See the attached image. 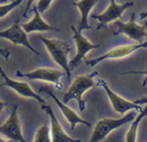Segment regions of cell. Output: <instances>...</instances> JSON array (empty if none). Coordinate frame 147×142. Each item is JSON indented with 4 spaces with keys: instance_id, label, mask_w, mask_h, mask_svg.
I'll return each mask as SVG.
<instances>
[{
    "instance_id": "cell-1",
    "label": "cell",
    "mask_w": 147,
    "mask_h": 142,
    "mask_svg": "<svg viewBox=\"0 0 147 142\" xmlns=\"http://www.w3.org/2000/svg\"><path fill=\"white\" fill-rule=\"evenodd\" d=\"M98 75V72H92L89 75L78 76L71 84L67 93L63 95V102L69 103L71 100H77L79 107L82 112L86 109V101L83 99V95L91 88H94L97 84L94 82V78Z\"/></svg>"
},
{
    "instance_id": "cell-2",
    "label": "cell",
    "mask_w": 147,
    "mask_h": 142,
    "mask_svg": "<svg viewBox=\"0 0 147 142\" xmlns=\"http://www.w3.org/2000/svg\"><path fill=\"white\" fill-rule=\"evenodd\" d=\"M40 41L45 45L51 57L53 60L57 65H59L63 72L67 74V80L71 79V69L69 66L67 57L71 51V45L67 41H61L57 39H45L43 37H39Z\"/></svg>"
},
{
    "instance_id": "cell-3",
    "label": "cell",
    "mask_w": 147,
    "mask_h": 142,
    "mask_svg": "<svg viewBox=\"0 0 147 142\" xmlns=\"http://www.w3.org/2000/svg\"><path fill=\"white\" fill-rule=\"evenodd\" d=\"M136 117L135 110H132V112L124 115V117L119 118V119H111V118H103L99 120L95 125V128L93 130L92 136L89 142H101L115 129H118L121 126L125 124L132 122Z\"/></svg>"
},
{
    "instance_id": "cell-4",
    "label": "cell",
    "mask_w": 147,
    "mask_h": 142,
    "mask_svg": "<svg viewBox=\"0 0 147 142\" xmlns=\"http://www.w3.org/2000/svg\"><path fill=\"white\" fill-rule=\"evenodd\" d=\"M0 134L9 140V142H26L22 134L21 123L18 117V105H14L8 118L0 126Z\"/></svg>"
},
{
    "instance_id": "cell-5",
    "label": "cell",
    "mask_w": 147,
    "mask_h": 142,
    "mask_svg": "<svg viewBox=\"0 0 147 142\" xmlns=\"http://www.w3.org/2000/svg\"><path fill=\"white\" fill-rule=\"evenodd\" d=\"M115 25L117 26V31L115 35H119L121 33L127 35L130 39L140 43L144 39H147V23L143 25L136 23V13L133 12L128 22H122L120 20H115Z\"/></svg>"
},
{
    "instance_id": "cell-6",
    "label": "cell",
    "mask_w": 147,
    "mask_h": 142,
    "mask_svg": "<svg viewBox=\"0 0 147 142\" xmlns=\"http://www.w3.org/2000/svg\"><path fill=\"white\" fill-rule=\"evenodd\" d=\"M147 47V41L140 43H135V45H123L116 47L109 51L108 53H104V55H100L98 57H95L92 60H86L85 63L90 67H95L98 64L102 63V62L106 61V60H117V59H122V57H126L128 55H132L136 51L140 49H146Z\"/></svg>"
},
{
    "instance_id": "cell-7",
    "label": "cell",
    "mask_w": 147,
    "mask_h": 142,
    "mask_svg": "<svg viewBox=\"0 0 147 142\" xmlns=\"http://www.w3.org/2000/svg\"><path fill=\"white\" fill-rule=\"evenodd\" d=\"M133 5H134V2H126L124 4H118L116 2V0H110V4L104 12L101 13V14L92 15L93 18L97 19L99 21L97 29L98 30L102 29L103 27H106L108 23L120 18L124 13V11L128 9L129 7H132Z\"/></svg>"
},
{
    "instance_id": "cell-8",
    "label": "cell",
    "mask_w": 147,
    "mask_h": 142,
    "mask_svg": "<svg viewBox=\"0 0 147 142\" xmlns=\"http://www.w3.org/2000/svg\"><path fill=\"white\" fill-rule=\"evenodd\" d=\"M16 76L18 78H26V79L31 80V81L38 80V81L49 82V83L55 84L59 89L63 88V85L61 83V78L63 76V72L51 69V68H38V69H35L34 71L25 74H22L21 72L17 71Z\"/></svg>"
},
{
    "instance_id": "cell-9",
    "label": "cell",
    "mask_w": 147,
    "mask_h": 142,
    "mask_svg": "<svg viewBox=\"0 0 147 142\" xmlns=\"http://www.w3.org/2000/svg\"><path fill=\"white\" fill-rule=\"evenodd\" d=\"M0 75H1V77L4 80V82H3L2 84H0V87H8V88H10L11 90L16 92L21 97L34 99V100H36L39 104H41V105L47 104L45 100L43 99V98H41L36 92L33 91L32 88H31L26 82L15 81V80L9 78L8 76L5 74V72L3 71V69L1 67H0Z\"/></svg>"
},
{
    "instance_id": "cell-10",
    "label": "cell",
    "mask_w": 147,
    "mask_h": 142,
    "mask_svg": "<svg viewBox=\"0 0 147 142\" xmlns=\"http://www.w3.org/2000/svg\"><path fill=\"white\" fill-rule=\"evenodd\" d=\"M0 37L7 39L10 43H12L14 45H22V47L28 49L29 51H32L33 53H35L37 55H40L39 51H37L30 45V43L28 41V37H27V33L23 30V28L19 24L18 21H15L10 27L0 31Z\"/></svg>"
},
{
    "instance_id": "cell-11",
    "label": "cell",
    "mask_w": 147,
    "mask_h": 142,
    "mask_svg": "<svg viewBox=\"0 0 147 142\" xmlns=\"http://www.w3.org/2000/svg\"><path fill=\"white\" fill-rule=\"evenodd\" d=\"M71 30L74 31V41H75V43H76L77 47V53L75 55L73 60L71 62H69V66L71 71H73L74 69H76L79 66V64L85 59L86 55L89 53L90 51L95 49H98L100 47L99 45H94L91 41H89L84 35L82 34L81 31H79L78 29L75 28V26H71Z\"/></svg>"
},
{
    "instance_id": "cell-12",
    "label": "cell",
    "mask_w": 147,
    "mask_h": 142,
    "mask_svg": "<svg viewBox=\"0 0 147 142\" xmlns=\"http://www.w3.org/2000/svg\"><path fill=\"white\" fill-rule=\"evenodd\" d=\"M97 86H100L103 89L105 90L107 96H108L109 100L111 102V105H112L113 109L117 112V113L125 114L126 112L130 111V110H137V111H140L141 107L140 105H137L134 102H130L128 100L124 99L121 96H119L118 94H116L115 92H113L110 89V87L108 86V84L104 81V80H98L97 82Z\"/></svg>"
},
{
    "instance_id": "cell-13",
    "label": "cell",
    "mask_w": 147,
    "mask_h": 142,
    "mask_svg": "<svg viewBox=\"0 0 147 142\" xmlns=\"http://www.w3.org/2000/svg\"><path fill=\"white\" fill-rule=\"evenodd\" d=\"M39 92H45V93H47L49 96H51V99H53V101L55 102V104H57V105L59 106V109H61L63 115L65 116V118L69 121V123L71 124V130L75 129V127H76L77 124H84V125L88 126V127H91V126H92V124L89 123V122L86 121V120H84L83 118H81L80 116L76 113V112L74 111V110H71L69 107H67L63 102L59 101V99L55 95V93L51 91V88L41 87L40 89H39Z\"/></svg>"
},
{
    "instance_id": "cell-14",
    "label": "cell",
    "mask_w": 147,
    "mask_h": 142,
    "mask_svg": "<svg viewBox=\"0 0 147 142\" xmlns=\"http://www.w3.org/2000/svg\"><path fill=\"white\" fill-rule=\"evenodd\" d=\"M41 109L45 110L47 114L51 118V142H82L81 139H74L69 136L63 129L61 123L57 120V116L55 115L53 109L47 104L41 105Z\"/></svg>"
},
{
    "instance_id": "cell-15",
    "label": "cell",
    "mask_w": 147,
    "mask_h": 142,
    "mask_svg": "<svg viewBox=\"0 0 147 142\" xmlns=\"http://www.w3.org/2000/svg\"><path fill=\"white\" fill-rule=\"evenodd\" d=\"M32 11H33V17L28 22L23 23L22 26H21L26 33L41 32V31H49V30L59 31V28L49 24L47 21L43 20L40 13H39V11L37 10V8L35 6L32 8Z\"/></svg>"
},
{
    "instance_id": "cell-16",
    "label": "cell",
    "mask_w": 147,
    "mask_h": 142,
    "mask_svg": "<svg viewBox=\"0 0 147 142\" xmlns=\"http://www.w3.org/2000/svg\"><path fill=\"white\" fill-rule=\"evenodd\" d=\"M98 3V0H80L78 2H74L73 4L80 10L81 17L80 21H79L78 25V30L82 32L83 30L86 29H90L91 25L89 24V15L95 5Z\"/></svg>"
},
{
    "instance_id": "cell-17",
    "label": "cell",
    "mask_w": 147,
    "mask_h": 142,
    "mask_svg": "<svg viewBox=\"0 0 147 142\" xmlns=\"http://www.w3.org/2000/svg\"><path fill=\"white\" fill-rule=\"evenodd\" d=\"M139 112H140L139 115H137L136 117H135V119L132 121V124H131L128 132L126 133V136H125L126 142H136L138 126H139V124H140L141 120L147 116V106L145 108H143V109H141Z\"/></svg>"
},
{
    "instance_id": "cell-18",
    "label": "cell",
    "mask_w": 147,
    "mask_h": 142,
    "mask_svg": "<svg viewBox=\"0 0 147 142\" xmlns=\"http://www.w3.org/2000/svg\"><path fill=\"white\" fill-rule=\"evenodd\" d=\"M33 142H51L47 122H45V123L36 131Z\"/></svg>"
},
{
    "instance_id": "cell-19",
    "label": "cell",
    "mask_w": 147,
    "mask_h": 142,
    "mask_svg": "<svg viewBox=\"0 0 147 142\" xmlns=\"http://www.w3.org/2000/svg\"><path fill=\"white\" fill-rule=\"evenodd\" d=\"M21 2H22V0H13L12 2L10 3L0 5V19L5 17L7 14H9L13 9H15L17 6H19L21 4Z\"/></svg>"
},
{
    "instance_id": "cell-20",
    "label": "cell",
    "mask_w": 147,
    "mask_h": 142,
    "mask_svg": "<svg viewBox=\"0 0 147 142\" xmlns=\"http://www.w3.org/2000/svg\"><path fill=\"white\" fill-rule=\"evenodd\" d=\"M53 0H38L37 5L35 7L37 8V10L39 11V13H43L51 7V4L53 3Z\"/></svg>"
},
{
    "instance_id": "cell-21",
    "label": "cell",
    "mask_w": 147,
    "mask_h": 142,
    "mask_svg": "<svg viewBox=\"0 0 147 142\" xmlns=\"http://www.w3.org/2000/svg\"><path fill=\"white\" fill-rule=\"evenodd\" d=\"M132 74H136V75H144L145 79L143 80L142 87H146L147 86V70L145 71H129V72H124L121 75H132Z\"/></svg>"
},
{
    "instance_id": "cell-22",
    "label": "cell",
    "mask_w": 147,
    "mask_h": 142,
    "mask_svg": "<svg viewBox=\"0 0 147 142\" xmlns=\"http://www.w3.org/2000/svg\"><path fill=\"white\" fill-rule=\"evenodd\" d=\"M35 0H26V7H25V10L24 12H23V17H26L27 16V13H28L29 9H30L31 5L33 4V2H34Z\"/></svg>"
},
{
    "instance_id": "cell-23",
    "label": "cell",
    "mask_w": 147,
    "mask_h": 142,
    "mask_svg": "<svg viewBox=\"0 0 147 142\" xmlns=\"http://www.w3.org/2000/svg\"><path fill=\"white\" fill-rule=\"evenodd\" d=\"M0 55H2L5 60H8L9 57H10V51L8 49H2V47H0Z\"/></svg>"
},
{
    "instance_id": "cell-24",
    "label": "cell",
    "mask_w": 147,
    "mask_h": 142,
    "mask_svg": "<svg viewBox=\"0 0 147 142\" xmlns=\"http://www.w3.org/2000/svg\"><path fill=\"white\" fill-rule=\"evenodd\" d=\"M134 103L137 104V105H147V97L140 98V99L134 101Z\"/></svg>"
},
{
    "instance_id": "cell-25",
    "label": "cell",
    "mask_w": 147,
    "mask_h": 142,
    "mask_svg": "<svg viewBox=\"0 0 147 142\" xmlns=\"http://www.w3.org/2000/svg\"><path fill=\"white\" fill-rule=\"evenodd\" d=\"M6 106H7L6 102H3V101H1V100H0V114H1V112L3 111V109H4Z\"/></svg>"
},
{
    "instance_id": "cell-26",
    "label": "cell",
    "mask_w": 147,
    "mask_h": 142,
    "mask_svg": "<svg viewBox=\"0 0 147 142\" xmlns=\"http://www.w3.org/2000/svg\"><path fill=\"white\" fill-rule=\"evenodd\" d=\"M147 17V11H144V12L140 13V19H145Z\"/></svg>"
},
{
    "instance_id": "cell-27",
    "label": "cell",
    "mask_w": 147,
    "mask_h": 142,
    "mask_svg": "<svg viewBox=\"0 0 147 142\" xmlns=\"http://www.w3.org/2000/svg\"><path fill=\"white\" fill-rule=\"evenodd\" d=\"M0 142H9V141H6V140H4L3 138L0 137Z\"/></svg>"
},
{
    "instance_id": "cell-28",
    "label": "cell",
    "mask_w": 147,
    "mask_h": 142,
    "mask_svg": "<svg viewBox=\"0 0 147 142\" xmlns=\"http://www.w3.org/2000/svg\"><path fill=\"white\" fill-rule=\"evenodd\" d=\"M6 0H0V3H3V2H5Z\"/></svg>"
}]
</instances>
